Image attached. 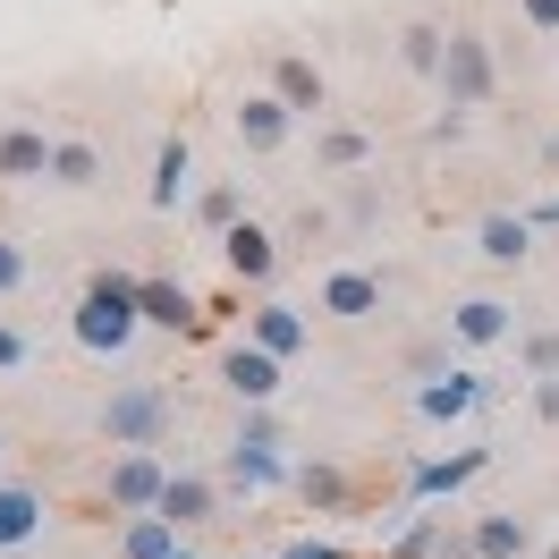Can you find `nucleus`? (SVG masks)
<instances>
[{
  "label": "nucleus",
  "mask_w": 559,
  "mask_h": 559,
  "mask_svg": "<svg viewBox=\"0 0 559 559\" xmlns=\"http://www.w3.org/2000/svg\"><path fill=\"white\" fill-rule=\"evenodd\" d=\"M136 280L144 272H119V263H103V272L85 280V297H76V314H69V340L85 356H119L136 348V331H144V306H136Z\"/></svg>",
  "instance_id": "obj_1"
},
{
  "label": "nucleus",
  "mask_w": 559,
  "mask_h": 559,
  "mask_svg": "<svg viewBox=\"0 0 559 559\" xmlns=\"http://www.w3.org/2000/svg\"><path fill=\"white\" fill-rule=\"evenodd\" d=\"M94 424H103L110 450H162V441H170V390L162 382H119Z\"/></svg>",
  "instance_id": "obj_2"
},
{
  "label": "nucleus",
  "mask_w": 559,
  "mask_h": 559,
  "mask_svg": "<svg viewBox=\"0 0 559 559\" xmlns=\"http://www.w3.org/2000/svg\"><path fill=\"white\" fill-rule=\"evenodd\" d=\"M441 103L466 119V110H484L491 94H500V60H491V43L475 35V26H450V51H441Z\"/></svg>",
  "instance_id": "obj_3"
},
{
  "label": "nucleus",
  "mask_w": 559,
  "mask_h": 559,
  "mask_svg": "<svg viewBox=\"0 0 559 559\" xmlns=\"http://www.w3.org/2000/svg\"><path fill=\"white\" fill-rule=\"evenodd\" d=\"M178 466H162V450H119L103 466V509H119V518H153L162 509V491H170Z\"/></svg>",
  "instance_id": "obj_4"
},
{
  "label": "nucleus",
  "mask_w": 559,
  "mask_h": 559,
  "mask_svg": "<svg viewBox=\"0 0 559 559\" xmlns=\"http://www.w3.org/2000/svg\"><path fill=\"white\" fill-rule=\"evenodd\" d=\"M518 331H525L518 306H509V297H491V288H475V297H457V306H450V331H441V340L466 348V356H484V348H509Z\"/></svg>",
  "instance_id": "obj_5"
},
{
  "label": "nucleus",
  "mask_w": 559,
  "mask_h": 559,
  "mask_svg": "<svg viewBox=\"0 0 559 559\" xmlns=\"http://www.w3.org/2000/svg\"><path fill=\"white\" fill-rule=\"evenodd\" d=\"M280 382H288V365H280V356H263L254 340H221V390H229L238 407H272Z\"/></svg>",
  "instance_id": "obj_6"
},
{
  "label": "nucleus",
  "mask_w": 559,
  "mask_h": 559,
  "mask_svg": "<svg viewBox=\"0 0 559 559\" xmlns=\"http://www.w3.org/2000/svg\"><path fill=\"white\" fill-rule=\"evenodd\" d=\"M136 306H144V331H178V340H204L212 331V314L195 306V288H178V280H162V272L136 280Z\"/></svg>",
  "instance_id": "obj_7"
},
{
  "label": "nucleus",
  "mask_w": 559,
  "mask_h": 559,
  "mask_svg": "<svg viewBox=\"0 0 559 559\" xmlns=\"http://www.w3.org/2000/svg\"><path fill=\"white\" fill-rule=\"evenodd\" d=\"M221 484L229 491H280V484H297V457L280 441H229L221 450Z\"/></svg>",
  "instance_id": "obj_8"
},
{
  "label": "nucleus",
  "mask_w": 559,
  "mask_h": 559,
  "mask_svg": "<svg viewBox=\"0 0 559 559\" xmlns=\"http://www.w3.org/2000/svg\"><path fill=\"white\" fill-rule=\"evenodd\" d=\"M491 466V450H450V457H416L407 466V509H432V500H457Z\"/></svg>",
  "instance_id": "obj_9"
},
{
  "label": "nucleus",
  "mask_w": 559,
  "mask_h": 559,
  "mask_svg": "<svg viewBox=\"0 0 559 559\" xmlns=\"http://www.w3.org/2000/svg\"><path fill=\"white\" fill-rule=\"evenodd\" d=\"M484 399H491L484 373H475V365H450L441 382H416V424H466Z\"/></svg>",
  "instance_id": "obj_10"
},
{
  "label": "nucleus",
  "mask_w": 559,
  "mask_h": 559,
  "mask_svg": "<svg viewBox=\"0 0 559 559\" xmlns=\"http://www.w3.org/2000/svg\"><path fill=\"white\" fill-rule=\"evenodd\" d=\"M229 128H238V144L254 153V162H272L280 144L297 136V110H288V103L272 94V85H263V94H246V103L229 110Z\"/></svg>",
  "instance_id": "obj_11"
},
{
  "label": "nucleus",
  "mask_w": 559,
  "mask_h": 559,
  "mask_svg": "<svg viewBox=\"0 0 559 559\" xmlns=\"http://www.w3.org/2000/svg\"><path fill=\"white\" fill-rule=\"evenodd\" d=\"M221 263H229V280H238V288H272V280H280V238L254 221V212H246L238 229L221 238Z\"/></svg>",
  "instance_id": "obj_12"
},
{
  "label": "nucleus",
  "mask_w": 559,
  "mask_h": 559,
  "mask_svg": "<svg viewBox=\"0 0 559 559\" xmlns=\"http://www.w3.org/2000/svg\"><path fill=\"white\" fill-rule=\"evenodd\" d=\"M246 340H254L263 356H280V365H288V356L314 340V322H306V306H288V297H263V306L246 314Z\"/></svg>",
  "instance_id": "obj_13"
},
{
  "label": "nucleus",
  "mask_w": 559,
  "mask_h": 559,
  "mask_svg": "<svg viewBox=\"0 0 559 559\" xmlns=\"http://www.w3.org/2000/svg\"><path fill=\"white\" fill-rule=\"evenodd\" d=\"M187 187H195V144H187V128H170V136L153 144V187H144V204L178 212V204H187Z\"/></svg>",
  "instance_id": "obj_14"
},
{
  "label": "nucleus",
  "mask_w": 559,
  "mask_h": 559,
  "mask_svg": "<svg viewBox=\"0 0 559 559\" xmlns=\"http://www.w3.org/2000/svg\"><path fill=\"white\" fill-rule=\"evenodd\" d=\"M153 518H170L178 534H187V525H212V518H221V484H212V475H195V466H178Z\"/></svg>",
  "instance_id": "obj_15"
},
{
  "label": "nucleus",
  "mask_w": 559,
  "mask_h": 559,
  "mask_svg": "<svg viewBox=\"0 0 559 559\" xmlns=\"http://www.w3.org/2000/svg\"><path fill=\"white\" fill-rule=\"evenodd\" d=\"M475 254L500 263V272H518L525 254H534V221H525V212H484V221H475Z\"/></svg>",
  "instance_id": "obj_16"
},
{
  "label": "nucleus",
  "mask_w": 559,
  "mask_h": 559,
  "mask_svg": "<svg viewBox=\"0 0 559 559\" xmlns=\"http://www.w3.org/2000/svg\"><path fill=\"white\" fill-rule=\"evenodd\" d=\"M51 144L60 136H43L35 119H9V128H0V178H17V187H26V178H51Z\"/></svg>",
  "instance_id": "obj_17"
},
{
  "label": "nucleus",
  "mask_w": 559,
  "mask_h": 559,
  "mask_svg": "<svg viewBox=\"0 0 559 559\" xmlns=\"http://www.w3.org/2000/svg\"><path fill=\"white\" fill-rule=\"evenodd\" d=\"M272 94L297 110V119H322V103H331V94H322V69L306 51H272Z\"/></svg>",
  "instance_id": "obj_18"
},
{
  "label": "nucleus",
  "mask_w": 559,
  "mask_h": 559,
  "mask_svg": "<svg viewBox=\"0 0 559 559\" xmlns=\"http://www.w3.org/2000/svg\"><path fill=\"white\" fill-rule=\"evenodd\" d=\"M466 551H475V559H525V551H534V525H525L518 509H491V518L466 525Z\"/></svg>",
  "instance_id": "obj_19"
},
{
  "label": "nucleus",
  "mask_w": 559,
  "mask_h": 559,
  "mask_svg": "<svg viewBox=\"0 0 559 559\" xmlns=\"http://www.w3.org/2000/svg\"><path fill=\"white\" fill-rule=\"evenodd\" d=\"M43 518H51V500L35 484H0V551H26L43 534Z\"/></svg>",
  "instance_id": "obj_20"
},
{
  "label": "nucleus",
  "mask_w": 559,
  "mask_h": 559,
  "mask_svg": "<svg viewBox=\"0 0 559 559\" xmlns=\"http://www.w3.org/2000/svg\"><path fill=\"white\" fill-rule=\"evenodd\" d=\"M297 500H306V509H314V518H340V509H348V466H331V457H297Z\"/></svg>",
  "instance_id": "obj_21"
},
{
  "label": "nucleus",
  "mask_w": 559,
  "mask_h": 559,
  "mask_svg": "<svg viewBox=\"0 0 559 559\" xmlns=\"http://www.w3.org/2000/svg\"><path fill=\"white\" fill-rule=\"evenodd\" d=\"M322 314H340V322H365V314H382V280L373 272H331L322 280Z\"/></svg>",
  "instance_id": "obj_22"
},
{
  "label": "nucleus",
  "mask_w": 559,
  "mask_h": 559,
  "mask_svg": "<svg viewBox=\"0 0 559 559\" xmlns=\"http://www.w3.org/2000/svg\"><path fill=\"white\" fill-rule=\"evenodd\" d=\"M441 51H450V26H441V17H407V26H399V69L407 76H441Z\"/></svg>",
  "instance_id": "obj_23"
},
{
  "label": "nucleus",
  "mask_w": 559,
  "mask_h": 559,
  "mask_svg": "<svg viewBox=\"0 0 559 559\" xmlns=\"http://www.w3.org/2000/svg\"><path fill=\"white\" fill-rule=\"evenodd\" d=\"M314 162H322L331 178H356L365 162H373V136H365V128H340V119H331V128H314Z\"/></svg>",
  "instance_id": "obj_24"
},
{
  "label": "nucleus",
  "mask_w": 559,
  "mask_h": 559,
  "mask_svg": "<svg viewBox=\"0 0 559 559\" xmlns=\"http://www.w3.org/2000/svg\"><path fill=\"white\" fill-rule=\"evenodd\" d=\"M195 221H204L212 238H229V229L246 221V178H212L204 195H195Z\"/></svg>",
  "instance_id": "obj_25"
},
{
  "label": "nucleus",
  "mask_w": 559,
  "mask_h": 559,
  "mask_svg": "<svg viewBox=\"0 0 559 559\" xmlns=\"http://www.w3.org/2000/svg\"><path fill=\"white\" fill-rule=\"evenodd\" d=\"M178 543H187V534H178L170 518H128L119 525V559H170Z\"/></svg>",
  "instance_id": "obj_26"
},
{
  "label": "nucleus",
  "mask_w": 559,
  "mask_h": 559,
  "mask_svg": "<svg viewBox=\"0 0 559 559\" xmlns=\"http://www.w3.org/2000/svg\"><path fill=\"white\" fill-rule=\"evenodd\" d=\"M509 348H518V373H525V382H551V373H559V331H551V322H525Z\"/></svg>",
  "instance_id": "obj_27"
},
{
  "label": "nucleus",
  "mask_w": 559,
  "mask_h": 559,
  "mask_svg": "<svg viewBox=\"0 0 559 559\" xmlns=\"http://www.w3.org/2000/svg\"><path fill=\"white\" fill-rule=\"evenodd\" d=\"M94 178H103V153H94L85 136L51 144V187H94Z\"/></svg>",
  "instance_id": "obj_28"
},
{
  "label": "nucleus",
  "mask_w": 559,
  "mask_h": 559,
  "mask_svg": "<svg viewBox=\"0 0 559 559\" xmlns=\"http://www.w3.org/2000/svg\"><path fill=\"white\" fill-rule=\"evenodd\" d=\"M441 543H450V525H441V518H424V509H416V518H407L399 534H390V551H382V559H441Z\"/></svg>",
  "instance_id": "obj_29"
},
{
  "label": "nucleus",
  "mask_w": 559,
  "mask_h": 559,
  "mask_svg": "<svg viewBox=\"0 0 559 559\" xmlns=\"http://www.w3.org/2000/svg\"><path fill=\"white\" fill-rule=\"evenodd\" d=\"M407 373H416V382H441V373H450V340H416V348H407Z\"/></svg>",
  "instance_id": "obj_30"
},
{
  "label": "nucleus",
  "mask_w": 559,
  "mask_h": 559,
  "mask_svg": "<svg viewBox=\"0 0 559 559\" xmlns=\"http://www.w3.org/2000/svg\"><path fill=\"white\" fill-rule=\"evenodd\" d=\"M348 221H356V229L382 221V187H373V178H348Z\"/></svg>",
  "instance_id": "obj_31"
},
{
  "label": "nucleus",
  "mask_w": 559,
  "mask_h": 559,
  "mask_svg": "<svg viewBox=\"0 0 559 559\" xmlns=\"http://www.w3.org/2000/svg\"><path fill=\"white\" fill-rule=\"evenodd\" d=\"M17 288H26V246L0 238V297H17Z\"/></svg>",
  "instance_id": "obj_32"
},
{
  "label": "nucleus",
  "mask_w": 559,
  "mask_h": 559,
  "mask_svg": "<svg viewBox=\"0 0 559 559\" xmlns=\"http://www.w3.org/2000/svg\"><path fill=\"white\" fill-rule=\"evenodd\" d=\"M26 356H35V340H26V331H17V322H0V373H17V365H26Z\"/></svg>",
  "instance_id": "obj_33"
},
{
  "label": "nucleus",
  "mask_w": 559,
  "mask_h": 559,
  "mask_svg": "<svg viewBox=\"0 0 559 559\" xmlns=\"http://www.w3.org/2000/svg\"><path fill=\"white\" fill-rule=\"evenodd\" d=\"M272 559H348V551H340L331 534H297V543H288V551H272Z\"/></svg>",
  "instance_id": "obj_34"
},
{
  "label": "nucleus",
  "mask_w": 559,
  "mask_h": 559,
  "mask_svg": "<svg viewBox=\"0 0 559 559\" xmlns=\"http://www.w3.org/2000/svg\"><path fill=\"white\" fill-rule=\"evenodd\" d=\"M238 441H280V416H272V407H246V416H238Z\"/></svg>",
  "instance_id": "obj_35"
},
{
  "label": "nucleus",
  "mask_w": 559,
  "mask_h": 559,
  "mask_svg": "<svg viewBox=\"0 0 559 559\" xmlns=\"http://www.w3.org/2000/svg\"><path fill=\"white\" fill-rule=\"evenodd\" d=\"M525 399H534V416L559 432V373H551V382H525Z\"/></svg>",
  "instance_id": "obj_36"
},
{
  "label": "nucleus",
  "mask_w": 559,
  "mask_h": 559,
  "mask_svg": "<svg viewBox=\"0 0 559 559\" xmlns=\"http://www.w3.org/2000/svg\"><path fill=\"white\" fill-rule=\"evenodd\" d=\"M525 9V26H534V35H559V0H518Z\"/></svg>",
  "instance_id": "obj_37"
},
{
  "label": "nucleus",
  "mask_w": 559,
  "mask_h": 559,
  "mask_svg": "<svg viewBox=\"0 0 559 559\" xmlns=\"http://www.w3.org/2000/svg\"><path fill=\"white\" fill-rule=\"evenodd\" d=\"M525 221H534V229H559V195H543V204H525Z\"/></svg>",
  "instance_id": "obj_38"
},
{
  "label": "nucleus",
  "mask_w": 559,
  "mask_h": 559,
  "mask_svg": "<svg viewBox=\"0 0 559 559\" xmlns=\"http://www.w3.org/2000/svg\"><path fill=\"white\" fill-rule=\"evenodd\" d=\"M0 484H9V441H0Z\"/></svg>",
  "instance_id": "obj_39"
},
{
  "label": "nucleus",
  "mask_w": 559,
  "mask_h": 559,
  "mask_svg": "<svg viewBox=\"0 0 559 559\" xmlns=\"http://www.w3.org/2000/svg\"><path fill=\"white\" fill-rule=\"evenodd\" d=\"M170 559H204V551H187V543H178V551H170Z\"/></svg>",
  "instance_id": "obj_40"
}]
</instances>
